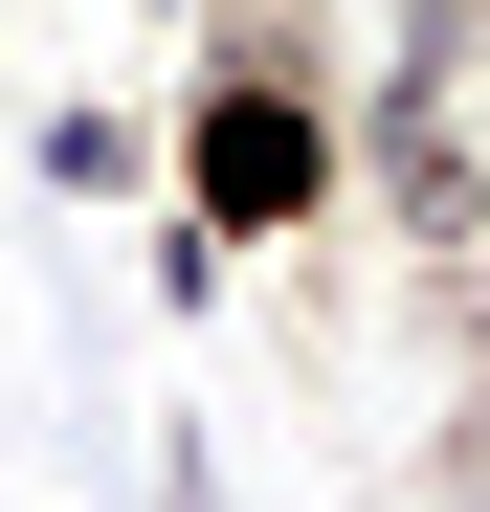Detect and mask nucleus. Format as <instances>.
<instances>
[{
  "label": "nucleus",
  "mask_w": 490,
  "mask_h": 512,
  "mask_svg": "<svg viewBox=\"0 0 490 512\" xmlns=\"http://www.w3.org/2000/svg\"><path fill=\"white\" fill-rule=\"evenodd\" d=\"M312 179H335V134H312L268 67H223V112H201V201H223V223H290Z\"/></svg>",
  "instance_id": "f257e3e1"
},
{
  "label": "nucleus",
  "mask_w": 490,
  "mask_h": 512,
  "mask_svg": "<svg viewBox=\"0 0 490 512\" xmlns=\"http://www.w3.org/2000/svg\"><path fill=\"white\" fill-rule=\"evenodd\" d=\"M379 201L424 223V245H468V223H490V156L446 134V90H401V112H379Z\"/></svg>",
  "instance_id": "f03ea898"
}]
</instances>
